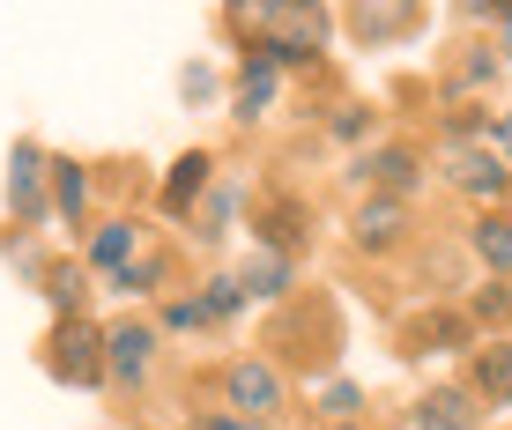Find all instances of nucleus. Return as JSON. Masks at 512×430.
I'll list each match as a JSON object with an SVG mask.
<instances>
[{
	"label": "nucleus",
	"instance_id": "obj_1",
	"mask_svg": "<svg viewBox=\"0 0 512 430\" xmlns=\"http://www.w3.org/2000/svg\"><path fill=\"white\" fill-rule=\"evenodd\" d=\"M238 30H253V45H268L282 67H312L320 60V38H327V15L320 8H231Z\"/></svg>",
	"mask_w": 512,
	"mask_h": 430
},
{
	"label": "nucleus",
	"instance_id": "obj_2",
	"mask_svg": "<svg viewBox=\"0 0 512 430\" xmlns=\"http://www.w3.org/2000/svg\"><path fill=\"white\" fill-rule=\"evenodd\" d=\"M282 401H290V386H282V371L268 356H238V364H223V408L245 423H275Z\"/></svg>",
	"mask_w": 512,
	"mask_h": 430
},
{
	"label": "nucleus",
	"instance_id": "obj_3",
	"mask_svg": "<svg viewBox=\"0 0 512 430\" xmlns=\"http://www.w3.org/2000/svg\"><path fill=\"white\" fill-rule=\"evenodd\" d=\"M45 364H52V379H60V386H104V334L82 312L60 319L52 342H45Z\"/></svg>",
	"mask_w": 512,
	"mask_h": 430
},
{
	"label": "nucleus",
	"instance_id": "obj_4",
	"mask_svg": "<svg viewBox=\"0 0 512 430\" xmlns=\"http://www.w3.org/2000/svg\"><path fill=\"white\" fill-rule=\"evenodd\" d=\"M349 178H364V186L386 193V201H409V193L423 186V156L409 149V141H379V149H364L357 164H349Z\"/></svg>",
	"mask_w": 512,
	"mask_h": 430
},
{
	"label": "nucleus",
	"instance_id": "obj_5",
	"mask_svg": "<svg viewBox=\"0 0 512 430\" xmlns=\"http://www.w3.org/2000/svg\"><path fill=\"white\" fill-rule=\"evenodd\" d=\"M253 245H268V253L297 260L312 245V215L297 193H268V201H253Z\"/></svg>",
	"mask_w": 512,
	"mask_h": 430
},
{
	"label": "nucleus",
	"instance_id": "obj_6",
	"mask_svg": "<svg viewBox=\"0 0 512 430\" xmlns=\"http://www.w3.org/2000/svg\"><path fill=\"white\" fill-rule=\"evenodd\" d=\"M156 364V327L149 319H119L112 334H104V379L112 386H141Z\"/></svg>",
	"mask_w": 512,
	"mask_h": 430
},
{
	"label": "nucleus",
	"instance_id": "obj_7",
	"mask_svg": "<svg viewBox=\"0 0 512 430\" xmlns=\"http://www.w3.org/2000/svg\"><path fill=\"white\" fill-rule=\"evenodd\" d=\"M446 178H453V193H468V201H512V164L490 156V149H453Z\"/></svg>",
	"mask_w": 512,
	"mask_h": 430
},
{
	"label": "nucleus",
	"instance_id": "obj_8",
	"mask_svg": "<svg viewBox=\"0 0 512 430\" xmlns=\"http://www.w3.org/2000/svg\"><path fill=\"white\" fill-rule=\"evenodd\" d=\"M468 393L483 408H512V334H490L468 349Z\"/></svg>",
	"mask_w": 512,
	"mask_h": 430
},
{
	"label": "nucleus",
	"instance_id": "obj_9",
	"mask_svg": "<svg viewBox=\"0 0 512 430\" xmlns=\"http://www.w3.org/2000/svg\"><path fill=\"white\" fill-rule=\"evenodd\" d=\"M275 89H282V60L268 45H245V60H238V89H231V112L238 119H260L275 104Z\"/></svg>",
	"mask_w": 512,
	"mask_h": 430
},
{
	"label": "nucleus",
	"instance_id": "obj_10",
	"mask_svg": "<svg viewBox=\"0 0 512 430\" xmlns=\"http://www.w3.org/2000/svg\"><path fill=\"white\" fill-rule=\"evenodd\" d=\"M409 430H483V401L468 386H431L409 408Z\"/></svg>",
	"mask_w": 512,
	"mask_h": 430
},
{
	"label": "nucleus",
	"instance_id": "obj_11",
	"mask_svg": "<svg viewBox=\"0 0 512 430\" xmlns=\"http://www.w3.org/2000/svg\"><path fill=\"white\" fill-rule=\"evenodd\" d=\"M45 178H52L45 149H38V141H15V156H8V201H15L23 223H38V215H45Z\"/></svg>",
	"mask_w": 512,
	"mask_h": 430
},
{
	"label": "nucleus",
	"instance_id": "obj_12",
	"mask_svg": "<svg viewBox=\"0 0 512 430\" xmlns=\"http://www.w3.org/2000/svg\"><path fill=\"white\" fill-rule=\"evenodd\" d=\"M349 238H357L364 253H394V245L409 238V201H386V193H372V201L357 208V223H349Z\"/></svg>",
	"mask_w": 512,
	"mask_h": 430
},
{
	"label": "nucleus",
	"instance_id": "obj_13",
	"mask_svg": "<svg viewBox=\"0 0 512 430\" xmlns=\"http://www.w3.org/2000/svg\"><path fill=\"white\" fill-rule=\"evenodd\" d=\"M238 282H245V297L282 304V297L297 290V260H282V253H268V245H253V253H245V267H238Z\"/></svg>",
	"mask_w": 512,
	"mask_h": 430
},
{
	"label": "nucleus",
	"instance_id": "obj_14",
	"mask_svg": "<svg viewBox=\"0 0 512 430\" xmlns=\"http://www.w3.org/2000/svg\"><path fill=\"white\" fill-rule=\"evenodd\" d=\"M141 260V223L134 215H112V223H97V238H90V267L104 282L119 275V267H134Z\"/></svg>",
	"mask_w": 512,
	"mask_h": 430
},
{
	"label": "nucleus",
	"instance_id": "obj_15",
	"mask_svg": "<svg viewBox=\"0 0 512 430\" xmlns=\"http://www.w3.org/2000/svg\"><path fill=\"white\" fill-rule=\"evenodd\" d=\"M468 253L483 260L498 282H512V208H498V215H475V223H468Z\"/></svg>",
	"mask_w": 512,
	"mask_h": 430
},
{
	"label": "nucleus",
	"instance_id": "obj_16",
	"mask_svg": "<svg viewBox=\"0 0 512 430\" xmlns=\"http://www.w3.org/2000/svg\"><path fill=\"white\" fill-rule=\"evenodd\" d=\"M208 178H216L208 149H186L179 164H171V178H164V215H193V201L208 193Z\"/></svg>",
	"mask_w": 512,
	"mask_h": 430
},
{
	"label": "nucleus",
	"instance_id": "obj_17",
	"mask_svg": "<svg viewBox=\"0 0 512 430\" xmlns=\"http://www.w3.org/2000/svg\"><path fill=\"white\" fill-rule=\"evenodd\" d=\"M423 349H475L468 342V312H423L409 327V356H423Z\"/></svg>",
	"mask_w": 512,
	"mask_h": 430
},
{
	"label": "nucleus",
	"instance_id": "obj_18",
	"mask_svg": "<svg viewBox=\"0 0 512 430\" xmlns=\"http://www.w3.org/2000/svg\"><path fill=\"white\" fill-rule=\"evenodd\" d=\"M416 23H423V8H349V30H357L364 45L401 38V30H416Z\"/></svg>",
	"mask_w": 512,
	"mask_h": 430
},
{
	"label": "nucleus",
	"instance_id": "obj_19",
	"mask_svg": "<svg viewBox=\"0 0 512 430\" xmlns=\"http://www.w3.org/2000/svg\"><path fill=\"white\" fill-rule=\"evenodd\" d=\"M52 208H60V223H82V208H90V178H82L75 156L52 164Z\"/></svg>",
	"mask_w": 512,
	"mask_h": 430
},
{
	"label": "nucleus",
	"instance_id": "obj_20",
	"mask_svg": "<svg viewBox=\"0 0 512 430\" xmlns=\"http://www.w3.org/2000/svg\"><path fill=\"white\" fill-rule=\"evenodd\" d=\"M45 297H52V312H60V319H75V312H82V297H90V275H82L75 260L45 267Z\"/></svg>",
	"mask_w": 512,
	"mask_h": 430
},
{
	"label": "nucleus",
	"instance_id": "obj_21",
	"mask_svg": "<svg viewBox=\"0 0 512 430\" xmlns=\"http://www.w3.org/2000/svg\"><path fill=\"white\" fill-rule=\"evenodd\" d=\"M498 319H512V282L483 275V282L468 290V327H498Z\"/></svg>",
	"mask_w": 512,
	"mask_h": 430
},
{
	"label": "nucleus",
	"instance_id": "obj_22",
	"mask_svg": "<svg viewBox=\"0 0 512 430\" xmlns=\"http://www.w3.org/2000/svg\"><path fill=\"white\" fill-rule=\"evenodd\" d=\"M490 82H498V60H490V45H475L468 60L446 75V97H468V89H490Z\"/></svg>",
	"mask_w": 512,
	"mask_h": 430
},
{
	"label": "nucleus",
	"instance_id": "obj_23",
	"mask_svg": "<svg viewBox=\"0 0 512 430\" xmlns=\"http://www.w3.org/2000/svg\"><path fill=\"white\" fill-rule=\"evenodd\" d=\"M238 304H245V282L238 275H208L201 282V312L216 319V327H223V319H238Z\"/></svg>",
	"mask_w": 512,
	"mask_h": 430
},
{
	"label": "nucleus",
	"instance_id": "obj_24",
	"mask_svg": "<svg viewBox=\"0 0 512 430\" xmlns=\"http://www.w3.org/2000/svg\"><path fill=\"white\" fill-rule=\"evenodd\" d=\"M156 282H164V253H141L134 267H119V275L104 282V290H119V297H149Z\"/></svg>",
	"mask_w": 512,
	"mask_h": 430
},
{
	"label": "nucleus",
	"instance_id": "obj_25",
	"mask_svg": "<svg viewBox=\"0 0 512 430\" xmlns=\"http://www.w3.org/2000/svg\"><path fill=\"white\" fill-rule=\"evenodd\" d=\"M312 408H320V416H327L334 430H342V423H357V416H364V393L349 386V379H334V386H327V393H320Z\"/></svg>",
	"mask_w": 512,
	"mask_h": 430
},
{
	"label": "nucleus",
	"instance_id": "obj_26",
	"mask_svg": "<svg viewBox=\"0 0 512 430\" xmlns=\"http://www.w3.org/2000/svg\"><path fill=\"white\" fill-rule=\"evenodd\" d=\"M231 201H238V186H216V193H208V208L193 215V238H201V245L223 238V215H231Z\"/></svg>",
	"mask_w": 512,
	"mask_h": 430
},
{
	"label": "nucleus",
	"instance_id": "obj_27",
	"mask_svg": "<svg viewBox=\"0 0 512 430\" xmlns=\"http://www.w3.org/2000/svg\"><path fill=\"white\" fill-rule=\"evenodd\" d=\"M164 327H171V334H201V327H216V319L201 312V297H171V304H164Z\"/></svg>",
	"mask_w": 512,
	"mask_h": 430
},
{
	"label": "nucleus",
	"instance_id": "obj_28",
	"mask_svg": "<svg viewBox=\"0 0 512 430\" xmlns=\"http://www.w3.org/2000/svg\"><path fill=\"white\" fill-rule=\"evenodd\" d=\"M327 134L334 141H364V134H372V104H342V112L327 119Z\"/></svg>",
	"mask_w": 512,
	"mask_h": 430
},
{
	"label": "nucleus",
	"instance_id": "obj_29",
	"mask_svg": "<svg viewBox=\"0 0 512 430\" xmlns=\"http://www.w3.org/2000/svg\"><path fill=\"white\" fill-rule=\"evenodd\" d=\"M179 97H186V104H208V97H216V67H201V60H193L186 75H179Z\"/></svg>",
	"mask_w": 512,
	"mask_h": 430
},
{
	"label": "nucleus",
	"instance_id": "obj_30",
	"mask_svg": "<svg viewBox=\"0 0 512 430\" xmlns=\"http://www.w3.org/2000/svg\"><path fill=\"white\" fill-rule=\"evenodd\" d=\"M490 30H498V45H505V60H512V8H490Z\"/></svg>",
	"mask_w": 512,
	"mask_h": 430
},
{
	"label": "nucleus",
	"instance_id": "obj_31",
	"mask_svg": "<svg viewBox=\"0 0 512 430\" xmlns=\"http://www.w3.org/2000/svg\"><path fill=\"white\" fill-rule=\"evenodd\" d=\"M193 430H260V423H245V416H201Z\"/></svg>",
	"mask_w": 512,
	"mask_h": 430
},
{
	"label": "nucleus",
	"instance_id": "obj_32",
	"mask_svg": "<svg viewBox=\"0 0 512 430\" xmlns=\"http://www.w3.org/2000/svg\"><path fill=\"white\" fill-rule=\"evenodd\" d=\"M498 149H505V156H512V127H505V119H498Z\"/></svg>",
	"mask_w": 512,
	"mask_h": 430
},
{
	"label": "nucleus",
	"instance_id": "obj_33",
	"mask_svg": "<svg viewBox=\"0 0 512 430\" xmlns=\"http://www.w3.org/2000/svg\"><path fill=\"white\" fill-rule=\"evenodd\" d=\"M342 430H379V423H342Z\"/></svg>",
	"mask_w": 512,
	"mask_h": 430
},
{
	"label": "nucleus",
	"instance_id": "obj_34",
	"mask_svg": "<svg viewBox=\"0 0 512 430\" xmlns=\"http://www.w3.org/2000/svg\"><path fill=\"white\" fill-rule=\"evenodd\" d=\"M505 127H512V112H505Z\"/></svg>",
	"mask_w": 512,
	"mask_h": 430
},
{
	"label": "nucleus",
	"instance_id": "obj_35",
	"mask_svg": "<svg viewBox=\"0 0 512 430\" xmlns=\"http://www.w3.org/2000/svg\"><path fill=\"white\" fill-rule=\"evenodd\" d=\"M260 430H268V423H260Z\"/></svg>",
	"mask_w": 512,
	"mask_h": 430
}]
</instances>
